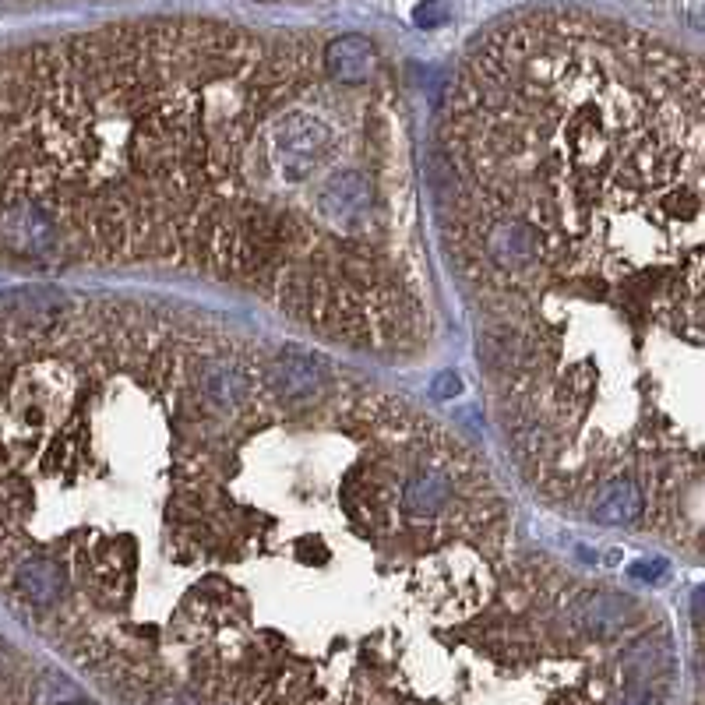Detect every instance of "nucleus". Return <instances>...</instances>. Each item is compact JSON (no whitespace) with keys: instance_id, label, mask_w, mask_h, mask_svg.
<instances>
[{"instance_id":"1","label":"nucleus","mask_w":705,"mask_h":705,"mask_svg":"<svg viewBox=\"0 0 705 705\" xmlns=\"http://www.w3.org/2000/svg\"><path fill=\"white\" fill-rule=\"evenodd\" d=\"M395 131L304 36L159 18L0 46V272H194L406 357L434 311Z\"/></svg>"},{"instance_id":"2","label":"nucleus","mask_w":705,"mask_h":705,"mask_svg":"<svg viewBox=\"0 0 705 705\" xmlns=\"http://www.w3.org/2000/svg\"><path fill=\"white\" fill-rule=\"evenodd\" d=\"M328 75L342 85H367L378 75V46L360 32H346L325 43Z\"/></svg>"},{"instance_id":"3","label":"nucleus","mask_w":705,"mask_h":705,"mask_svg":"<svg viewBox=\"0 0 705 705\" xmlns=\"http://www.w3.org/2000/svg\"><path fill=\"white\" fill-rule=\"evenodd\" d=\"M646 501H642V487L631 476H617L607 480L593 498V522L603 526H631L639 519Z\"/></svg>"},{"instance_id":"4","label":"nucleus","mask_w":705,"mask_h":705,"mask_svg":"<svg viewBox=\"0 0 705 705\" xmlns=\"http://www.w3.org/2000/svg\"><path fill=\"white\" fill-rule=\"evenodd\" d=\"M36 677H32V663L22 656V649H15L8 639H0V702L43 698V691H36V688L46 681H36Z\"/></svg>"},{"instance_id":"5","label":"nucleus","mask_w":705,"mask_h":705,"mask_svg":"<svg viewBox=\"0 0 705 705\" xmlns=\"http://www.w3.org/2000/svg\"><path fill=\"white\" fill-rule=\"evenodd\" d=\"M631 575L646 582H660V579H667V561H639L631 568Z\"/></svg>"},{"instance_id":"6","label":"nucleus","mask_w":705,"mask_h":705,"mask_svg":"<svg viewBox=\"0 0 705 705\" xmlns=\"http://www.w3.org/2000/svg\"><path fill=\"white\" fill-rule=\"evenodd\" d=\"M4 8H39V4H64V0H0Z\"/></svg>"}]
</instances>
